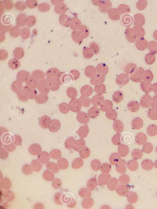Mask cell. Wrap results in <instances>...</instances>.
Listing matches in <instances>:
<instances>
[{"instance_id":"obj_1","label":"cell","mask_w":157,"mask_h":209,"mask_svg":"<svg viewBox=\"0 0 157 209\" xmlns=\"http://www.w3.org/2000/svg\"><path fill=\"white\" fill-rule=\"evenodd\" d=\"M116 190L117 194L119 196H125L129 193V187L126 184H122L118 186Z\"/></svg>"},{"instance_id":"obj_2","label":"cell","mask_w":157,"mask_h":209,"mask_svg":"<svg viewBox=\"0 0 157 209\" xmlns=\"http://www.w3.org/2000/svg\"><path fill=\"white\" fill-rule=\"evenodd\" d=\"M111 176L108 174H100L98 179V184L99 185L107 184L109 180L111 178Z\"/></svg>"},{"instance_id":"obj_3","label":"cell","mask_w":157,"mask_h":209,"mask_svg":"<svg viewBox=\"0 0 157 209\" xmlns=\"http://www.w3.org/2000/svg\"><path fill=\"white\" fill-rule=\"evenodd\" d=\"M116 170L120 174H124L127 170V163L124 160L121 159L119 163L116 165Z\"/></svg>"},{"instance_id":"obj_4","label":"cell","mask_w":157,"mask_h":209,"mask_svg":"<svg viewBox=\"0 0 157 209\" xmlns=\"http://www.w3.org/2000/svg\"><path fill=\"white\" fill-rule=\"evenodd\" d=\"M119 181L115 178H110L107 183L108 188L109 190L114 191L117 189L118 186Z\"/></svg>"},{"instance_id":"obj_5","label":"cell","mask_w":157,"mask_h":209,"mask_svg":"<svg viewBox=\"0 0 157 209\" xmlns=\"http://www.w3.org/2000/svg\"><path fill=\"white\" fill-rule=\"evenodd\" d=\"M141 165L144 169L150 170L153 169L154 167V163L151 160L146 159L142 161Z\"/></svg>"},{"instance_id":"obj_6","label":"cell","mask_w":157,"mask_h":209,"mask_svg":"<svg viewBox=\"0 0 157 209\" xmlns=\"http://www.w3.org/2000/svg\"><path fill=\"white\" fill-rule=\"evenodd\" d=\"M120 160H121V157L117 153H113L110 157V163L112 165H116Z\"/></svg>"},{"instance_id":"obj_7","label":"cell","mask_w":157,"mask_h":209,"mask_svg":"<svg viewBox=\"0 0 157 209\" xmlns=\"http://www.w3.org/2000/svg\"><path fill=\"white\" fill-rule=\"evenodd\" d=\"M127 198L129 202L131 204H134L138 200V195L135 192H131L127 194Z\"/></svg>"},{"instance_id":"obj_8","label":"cell","mask_w":157,"mask_h":209,"mask_svg":"<svg viewBox=\"0 0 157 209\" xmlns=\"http://www.w3.org/2000/svg\"><path fill=\"white\" fill-rule=\"evenodd\" d=\"M127 166L130 171H135L138 168V162L136 160H131L127 163Z\"/></svg>"},{"instance_id":"obj_9","label":"cell","mask_w":157,"mask_h":209,"mask_svg":"<svg viewBox=\"0 0 157 209\" xmlns=\"http://www.w3.org/2000/svg\"><path fill=\"white\" fill-rule=\"evenodd\" d=\"M100 169L102 173L108 174L111 170V165L108 163H104L101 165Z\"/></svg>"},{"instance_id":"obj_10","label":"cell","mask_w":157,"mask_h":209,"mask_svg":"<svg viewBox=\"0 0 157 209\" xmlns=\"http://www.w3.org/2000/svg\"><path fill=\"white\" fill-rule=\"evenodd\" d=\"M132 157L134 159L136 160L140 159L143 157V153L139 150H134L132 153Z\"/></svg>"},{"instance_id":"obj_11","label":"cell","mask_w":157,"mask_h":209,"mask_svg":"<svg viewBox=\"0 0 157 209\" xmlns=\"http://www.w3.org/2000/svg\"><path fill=\"white\" fill-rule=\"evenodd\" d=\"M101 165V163L99 160H93V161L91 162V168L94 171H98L100 169Z\"/></svg>"},{"instance_id":"obj_12","label":"cell","mask_w":157,"mask_h":209,"mask_svg":"<svg viewBox=\"0 0 157 209\" xmlns=\"http://www.w3.org/2000/svg\"><path fill=\"white\" fill-rule=\"evenodd\" d=\"M130 179L129 177L126 174H123L120 176L119 179V182L122 184H127L129 183Z\"/></svg>"},{"instance_id":"obj_13","label":"cell","mask_w":157,"mask_h":209,"mask_svg":"<svg viewBox=\"0 0 157 209\" xmlns=\"http://www.w3.org/2000/svg\"><path fill=\"white\" fill-rule=\"evenodd\" d=\"M148 132L149 135L154 136L157 134V126L155 125H152L148 128Z\"/></svg>"},{"instance_id":"obj_14","label":"cell","mask_w":157,"mask_h":209,"mask_svg":"<svg viewBox=\"0 0 157 209\" xmlns=\"http://www.w3.org/2000/svg\"><path fill=\"white\" fill-rule=\"evenodd\" d=\"M91 181H92V183H91L90 182L88 181V182L87 183V187L90 190H94V188L97 187V185H98V181H97L96 179H91Z\"/></svg>"},{"instance_id":"obj_15","label":"cell","mask_w":157,"mask_h":209,"mask_svg":"<svg viewBox=\"0 0 157 209\" xmlns=\"http://www.w3.org/2000/svg\"><path fill=\"white\" fill-rule=\"evenodd\" d=\"M143 152L146 153H152L153 150V145L151 143H146L145 146L143 147Z\"/></svg>"},{"instance_id":"obj_16","label":"cell","mask_w":157,"mask_h":209,"mask_svg":"<svg viewBox=\"0 0 157 209\" xmlns=\"http://www.w3.org/2000/svg\"><path fill=\"white\" fill-rule=\"evenodd\" d=\"M154 166L155 167L156 169H157V159L155 161L154 163Z\"/></svg>"},{"instance_id":"obj_17","label":"cell","mask_w":157,"mask_h":209,"mask_svg":"<svg viewBox=\"0 0 157 209\" xmlns=\"http://www.w3.org/2000/svg\"><path fill=\"white\" fill-rule=\"evenodd\" d=\"M156 153H157V146L156 149Z\"/></svg>"},{"instance_id":"obj_18","label":"cell","mask_w":157,"mask_h":209,"mask_svg":"<svg viewBox=\"0 0 157 209\" xmlns=\"http://www.w3.org/2000/svg\"><path fill=\"white\" fill-rule=\"evenodd\" d=\"M156 195H157V192Z\"/></svg>"}]
</instances>
